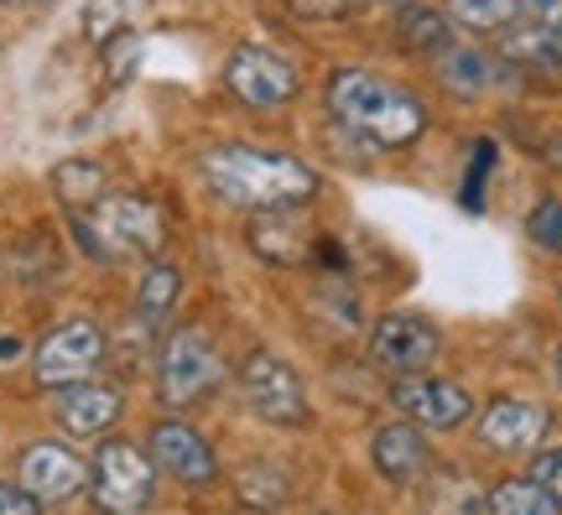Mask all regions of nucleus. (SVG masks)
I'll list each match as a JSON object with an SVG mask.
<instances>
[{"label": "nucleus", "instance_id": "nucleus-21", "mask_svg": "<svg viewBox=\"0 0 562 515\" xmlns=\"http://www.w3.org/2000/svg\"><path fill=\"white\" fill-rule=\"evenodd\" d=\"M516 16H521L516 0H448V21L474 37H501L505 26H516Z\"/></svg>", "mask_w": 562, "mask_h": 515}, {"label": "nucleus", "instance_id": "nucleus-17", "mask_svg": "<svg viewBox=\"0 0 562 515\" xmlns=\"http://www.w3.org/2000/svg\"><path fill=\"white\" fill-rule=\"evenodd\" d=\"M178 298H182V271L172 266V260L151 256V260H146V271H140V281H136V323L157 334L161 323L172 317Z\"/></svg>", "mask_w": 562, "mask_h": 515}, {"label": "nucleus", "instance_id": "nucleus-25", "mask_svg": "<svg viewBox=\"0 0 562 515\" xmlns=\"http://www.w3.org/2000/svg\"><path fill=\"white\" fill-rule=\"evenodd\" d=\"M402 42L406 47H417V53H442L448 47V21L438 11H402Z\"/></svg>", "mask_w": 562, "mask_h": 515}, {"label": "nucleus", "instance_id": "nucleus-32", "mask_svg": "<svg viewBox=\"0 0 562 515\" xmlns=\"http://www.w3.org/2000/svg\"><path fill=\"white\" fill-rule=\"evenodd\" d=\"M0 5H42V0H0Z\"/></svg>", "mask_w": 562, "mask_h": 515}, {"label": "nucleus", "instance_id": "nucleus-22", "mask_svg": "<svg viewBox=\"0 0 562 515\" xmlns=\"http://www.w3.org/2000/svg\"><path fill=\"white\" fill-rule=\"evenodd\" d=\"M484 511H501V515H552V511H562V505L547 495L537 479L526 474V479H505L501 490H490V495H484Z\"/></svg>", "mask_w": 562, "mask_h": 515}, {"label": "nucleus", "instance_id": "nucleus-16", "mask_svg": "<svg viewBox=\"0 0 562 515\" xmlns=\"http://www.w3.org/2000/svg\"><path fill=\"white\" fill-rule=\"evenodd\" d=\"M297 209H266L256 224H250V245H256V256L277 260V266H302L307 256H318V245H313V229H302Z\"/></svg>", "mask_w": 562, "mask_h": 515}, {"label": "nucleus", "instance_id": "nucleus-4", "mask_svg": "<svg viewBox=\"0 0 562 515\" xmlns=\"http://www.w3.org/2000/svg\"><path fill=\"white\" fill-rule=\"evenodd\" d=\"M224 385V359L220 344L203 334L199 323H182L172 334L161 338V355H157V401L167 412H188L209 401Z\"/></svg>", "mask_w": 562, "mask_h": 515}, {"label": "nucleus", "instance_id": "nucleus-2", "mask_svg": "<svg viewBox=\"0 0 562 515\" xmlns=\"http://www.w3.org/2000/svg\"><path fill=\"white\" fill-rule=\"evenodd\" d=\"M328 110L339 115L349 136L375 152H402L427 131V110L417 94L370 68H339L328 79Z\"/></svg>", "mask_w": 562, "mask_h": 515}, {"label": "nucleus", "instance_id": "nucleus-19", "mask_svg": "<svg viewBox=\"0 0 562 515\" xmlns=\"http://www.w3.org/2000/svg\"><path fill=\"white\" fill-rule=\"evenodd\" d=\"M438 74H442V83L448 89H459V94H480V89H490L495 83V58L490 53H480V47H442L438 53Z\"/></svg>", "mask_w": 562, "mask_h": 515}, {"label": "nucleus", "instance_id": "nucleus-23", "mask_svg": "<svg viewBox=\"0 0 562 515\" xmlns=\"http://www.w3.org/2000/svg\"><path fill=\"white\" fill-rule=\"evenodd\" d=\"M235 490H240L245 505H281L286 500V474H281L271 458H250L240 474H235Z\"/></svg>", "mask_w": 562, "mask_h": 515}, {"label": "nucleus", "instance_id": "nucleus-33", "mask_svg": "<svg viewBox=\"0 0 562 515\" xmlns=\"http://www.w3.org/2000/svg\"><path fill=\"white\" fill-rule=\"evenodd\" d=\"M558 385H562V344H558Z\"/></svg>", "mask_w": 562, "mask_h": 515}, {"label": "nucleus", "instance_id": "nucleus-13", "mask_svg": "<svg viewBox=\"0 0 562 515\" xmlns=\"http://www.w3.org/2000/svg\"><path fill=\"white\" fill-rule=\"evenodd\" d=\"M125 412V396L121 385H110V380H68V385H58L53 391V416H58L63 433L74 437H100L110 433L115 422H121Z\"/></svg>", "mask_w": 562, "mask_h": 515}, {"label": "nucleus", "instance_id": "nucleus-10", "mask_svg": "<svg viewBox=\"0 0 562 515\" xmlns=\"http://www.w3.org/2000/svg\"><path fill=\"white\" fill-rule=\"evenodd\" d=\"M151 463L161 474H172L178 484H188V490L220 484V458L209 448V437L193 422H182V416H161L151 427Z\"/></svg>", "mask_w": 562, "mask_h": 515}, {"label": "nucleus", "instance_id": "nucleus-15", "mask_svg": "<svg viewBox=\"0 0 562 515\" xmlns=\"http://www.w3.org/2000/svg\"><path fill=\"white\" fill-rule=\"evenodd\" d=\"M370 458H375V469H381L391 484H417L427 469H432V448H427V437L412 416L402 422H385L375 443H370Z\"/></svg>", "mask_w": 562, "mask_h": 515}, {"label": "nucleus", "instance_id": "nucleus-6", "mask_svg": "<svg viewBox=\"0 0 562 515\" xmlns=\"http://www.w3.org/2000/svg\"><path fill=\"white\" fill-rule=\"evenodd\" d=\"M240 391H245V406L261 416V422H271V427H302L313 416V401H307L302 376L281 355H271V349L245 355Z\"/></svg>", "mask_w": 562, "mask_h": 515}, {"label": "nucleus", "instance_id": "nucleus-26", "mask_svg": "<svg viewBox=\"0 0 562 515\" xmlns=\"http://www.w3.org/2000/svg\"><path fill=\"white\" fill-rule=\"evenodd\" d=\"M104 79L110 83H125L131 74H136V58H140V37L125 26V32H115V37H104Z\"/></svg>", "mask_w": 562, "mask_h": 515}, {"label": "nucleus", "instance_id": "nucleus-8", "mask_svg": "<svg viewBox=\"0 0 562 515\" xmlns=\"http://www.w3.org/2000/svg\"><path fill=\"white\" fill-rule=\"evenodd\" d=\"M104 365V328L94 317H68L58 328H47L42 344L32 349V376L42 391H58L68 380H89Z\"/></svg>", "mask_w": 562, "mask_h": 515}, {"label": "nucleus", "instance_id": "nucleus-20", "mask_svg": "<svg viewBox=\"0 0 562 515\" xmlns=\"http://www.w3.org/2000/svg\"><path fill=\"white\" fill-rule=\"evenodd\" d=\"M104 188H110V178H104L100 161L74 157V161H58V167H53V193H58L74 214H79V209H89V203H100Z\"/></svg>", "mask_w": 562, "mask_h": 515}, {"label": "nucleus", "instance_id": "nucleus-7", "mask_svg": "<svg viewBox=\"0 0 562 515\" xmlns=\"http://www.w3.org/2000/svg\"><path fill=\"white\" fill-rule=\"evenodd\" d=\"M297 68L286 53L266 47V42H240L224 58V89L245 104V110H281L297 100Z\"/></svg>", "mask_w": 562, "mask_h": 515}, {"label": "nucleus", "instance_id": "nucleus-1", "mask_svg": "<svg viewBox=\"0 0 562 515\" xmlns=\"http://www.w3.org/2000/svg\"><path fill=\"white\" fill-rule=\"evenodd\" d=\"M203 182L214 188V199L229 209H302L318 199V172L307 161L286 157V152H266V146H245V141H224L203 152Z\"/></svg>", "mask_w": 562, "mask_h": 515}, {"label": "nucleus", "instance_id": "nucleus-27", "mask_svg": "<svg viewBox=\"0 0 562 515\" xmlns=\"http://www.w3.org/2000/svg\"><path fill=\"white\" fill-rule=\"evenodd\" d=\"M526 229H531V239H537V245H547V250H558V256H562V203L558 199L537 203V209H531V219H526Z\"/></svg>", "mask_w": 562, "mask_h": 515}, {"label": "nucleus", "instance_id": "nucleus-28", "mask_svg": "<svg viewBox=\"0 0 562 515\" xmlns=\"http://www.w3.org/2000/svg\"><path fill=\"white\" fill-rule=\"evenodd\" d=\"M531 479H537L547 495H552V500L562 505V448H547V454L537 458V463H531Z\"/></svg>", "mask_w": 562, "mask_h": 515}, {"label": "nucleus", "instance_id": "nucleus-11", "mask_svg": "<svg viewBox=\"0 0 562 515\" xmlns=\"http://www.w3.org/2000/svg\"><path fill=\"white\" fill-rule=\"evenodd\" d=\"M391 401H396L402 416H412L417 427H432V433H453V427H463L474 416V396L463 391L459 380L427 376V370L422 376H396Z\"/></svg>", "mask_w": 562, "mask_h": 515}, {"label": "nucleus", "instance_id": "nucleus-3", "mask_svg": "<svg viewBox=\"0 0 562 515\" xmlns=\"http://www.w3.org/2000/svg\"><path fill=\"white\" fill-rule=\"evenodd\" d=\"M79 239L100 260H151L167 245V214L140 193H104L79 209Z\"/></svg>", "mask_w": 562, "mask_h": 515}, {"label": "nucleus", "instance_id": "nucleus-24", "mask_svg": "<svg viewBox=\"0 0 562 515\" xmlns=\"http://www.w3.org/2000/svg\"><path fill=\"white\" fill-rule=\"evenodd\" d=\"M140 0H89L83 5V32H89V42H104L115 37V32H125L131 21H136Z\"/></svg>", "mask_w": 562, "mask_h": 515}, {"label": "nucleus", "instance_id": "nucleus-5", "mask_svg": "<svg viewBox=\"0 0 562 515\" xmlns=\"http://www.w3.org/2000/svg\"><path fill=\"white\" fill-rule=\"evenodd\" d=\"M89 490H94L100 511L136 515L157 500V463H151V454H140L136 443L110 437V443H100V454L89 463Z\"/></svg>", "mask_w": 562, "mask_h": 515}, {"label": "nucleus", "instance_id": "nucleus-12", "mask_svg": "<svg viewBox=\"0 0 562 515\" xmlns=\"http://www.w3.org/2000/svg\"><path fill=\"white\" fill-rule=\"evenodd\" d=\"M16 479L42 500V505H63V500H74L89 490V463H83L68 443H32L16 463Z\"/></svg>", "mask_w": 562, "mask_h": 515}, {"label": "nucleus", "instance_id": "nucleus-29", "mask_svg": "<svg viewBox=\"0 0 562 515\" xmlns=\"http://www.w3.org/2000/svg\"><path fill=\"white\" fill-rule=\"evenodd\" d=\"M42 511V500L32 495V490H26V484H5V479H0V515H37Z\"/></svg>", "mask_w": 562, "mask_h": 515}, {"label": "nucleus", "instance_id": "nucleus-31", "mask_svg": "<svg viewBox=\"0 0 562 515\" xmlns=\"http://www.w3.org/2000/svg\"><path fill=\"white\" fill-rule=\"evenodd\" d=\"M542 157H547V161H552V167H558V172H562V131H558V136H547Z\"/></svg>", "mask_w": 562, "mask_h": 515}, {"label": "nucleus", "instance_id": "nucleus-14", "mask_svg": "<svg viewBox=\"0 0 562 515\" xmlns=\"http://www.w3.org/2000/svg\"><path fill=\"white\" fill-rule=\"evenodd\" d=\"M547 427H552V412H547L542 401L501 396L495 406H484V416H480V443L490 448V454L521 458V454H531V448L542 443Z\"/></svg>", "mask_w": 562, "mask_h": 515}, {"label": "nucleus", "instance_id": "nucleus-9", "mask_svg": "<svg viewBox=\"0 0 562 515\" xmlns=\"http://www.w3.org/2000/svg\"><path fill=\"white\" fill-rule=\"evenodd\" d=\"M370 355L381 365L385 376H422V370H432L442 355V334L438 323H427L422 313H385L375 323V334H370Z\"/></svg>", "mask_w": 562, "mask_h": 515}, {"label": "nucleus", "instance_id": "nucleus-18", "mask_svg": "<svg viewBox=\"0 0 562 515\" xmlns=\"http://www.w3.org/2000/svg\"><path fill=\"white\" fill-rule=\"evenodd\" d=\"M505 58L526 63V68H552L562 74V26H505Z\"/></svg>", "mask_w": 562, "mask_h": 515}, {"label": "nucleus", "instance_id": "nucleus-30", "mask_svg": "<svg viewBox=\"0 0 562 515\" xmlns=\"http://www.w3.org/2000/svg\"><path fill=\"white\" fill-rule=\"evenodd\" d=\"M531 26H562V0H516Z\"/></svg>", "mask_w": 562, "mask_h": 515}]
</instances>
